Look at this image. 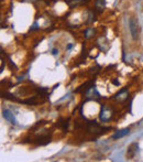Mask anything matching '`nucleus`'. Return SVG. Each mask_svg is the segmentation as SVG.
I'll use <instances>...</instances> for the list:
<instances>
[{"label":"nucleus","mask_w":143,"mask_h":162,"mask_svg":"<svg viewBox=\"0 0 143 162\" xmlns=\"http://www.w3.org/2000/svg\"><path fill=\"white\" fill-rule=\"evenodd\" d=\"M129 29L131 32L132 39L133 40H138L139 38V28H138V21L134 18H130L129 19Z\"/></svg>","instance_id":"1"},{"label":"nucleus","mask_w":143,"mask_h":162,"mask_svg":"<svg viewBox=\"0 0 143 162\" xmlns=\"http://www.w3.org/2000/svg\"><path fill=\"white\" fill-rule=\"evenodd\" d=\"M2 116H3V118L6 119L7 122H9L10 124H12V125H16L17 124V122H16V118H14V116H13V114L10 111V110H8V109H5L2 111Z\"/></svg>","instance_id":"2"},{"label":"nucleus","mask_w":143,"mask_h":162,"mask_svg":"<svg viewBox=\"0 0 143 162\" xmlns=\"http://www.w3.org/2000/svg\"><path fill=\"white\" fill-rule=\"evenodd\" d=\"M129 132H130V129H129V128H126V129H122V130L117 131V132L114 133L113 136H112V139H113V140H117V139H120V138H122V137H124V136H127V135H129Z\"/></svg>","instance_id":"3"},{"label":"nucleus","mask_w":143,"mask_h":162,"mask_svg":"<svg viewBox=\"0 0 143 162\" xmlns=\"http://www.w3.org/2000/svg\"><path fill=\"white\" fill-rule=\"evenodd\" d=\"M105 6H106V0H96V2H95L96 9H103Z\"/></svg>","instance_id":"4"},{"label":"nucleus","mask_w":143,"mask_h":162,"mask_svg":"<svg viewBox=\"0 0 143 162\" xmlns=\"http://www.w3.org/2000/svg\"><path fill=\"white\" fill-rule=\"evenodd\" d=\"M94 30H92V29H88V30H86V32H85V33H86V34H85V37H86V38H87V39H88V38H90V37H92V35H94Z\"/></svg>","instance_id":"5"},{"label":"nucleus","mask_w":143,"mask_h":162,"mask_svg":"<svg viewBox=\"0 0 143 162\" xmlns=\"http://www.w3.org/2000/svg\"><path fill=\"white\" fill-rule=\"evenodd\" d=\"M57 53H58V51H57L56 49H54V50H53V55H56Z\"/></svg>","instance_id":"6"},{"label":"nucleus","mask_w":143,"mask_h":162,"mask_svg":"<svg viewBox=\"0 0 143 162\" xmlns=\"http://www.w3.org/2000/svg\"><path fill=\"white\" fill-rule=\"evenodd\" d=\"M72 48H73V44H68V45H67V48H66V49H67V50H71Z\"/></svg>","instance_id":"7"}]
</instances>
